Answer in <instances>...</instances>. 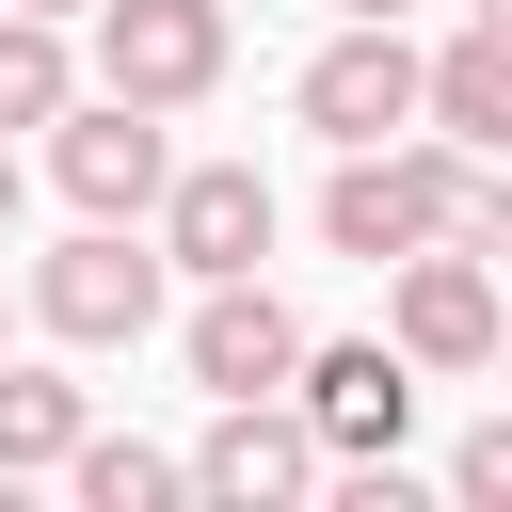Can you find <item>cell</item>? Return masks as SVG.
Returning <instances> with one entry per match:
<instances>
[{
    "instance_id": "obj_4",
    "label": "cell",
    "mask_w": 512,
    "mask_h": 512,
    "mask_svg": "<svg viewBox=\"0 0 512 512\" xmlns=\"http://www.w3.org/2000/svg\"><path fill=\"white\" fill-rule=\"evenodd\" d=\"M288 384H304V432H320V464H400V432H416V368L400 352H288Z\"/></svg>"
},
{
    "instance_id": "obj_2",
    "label": "cell",
    "mask_w": 512,
    "mask_h": 512,
    "mask_svg": "<svg viewBox=\"0 0 512 512\" xmlns=\"http://www.w3.org/2000/svg\"><path fill=\"white\" fill-rule=\"evenodd\" d=\"M48 176L80 192V224H144L176 160H160V112H144V96H96V112L64 96V112H48Z\"/></svg>"
},
{
    "instance_id": "obj_8",
    "label": "cell",
    "mask_w": 512,
    "mask_h": 512,
    "mask_svg": "<svg viewBox=\"0 0 512 512\" xmlns=\"http://www.w3.org/2000/svg\"><path fill=\"white\" fill-rule=\"evenodd\" d=\"M288 352H304V320H288L256 272H208V304H192V384H208V400H272Z\"/></svg>"
},
{
    "instance_id": "obj_7",
    "label": "cell",
    "mask_w": 512,
    "mask_h": 512,
    "mask_svg": "<svg viewBox=\"0 0 512 512\" xmlns=\"http://www.w3.org/2000/svg\"><path fill=\"white\" fill-rule=\"evenodd\" d=\"M304 128H320V144H384V128H416V48H400V16H352V32L304 64Z\"/></svg>"
},
{
    "instance_id": "obj_11",
    "label": "cell",
    "mask_w": 512,
    "mask_h": 512,
    "mask_svg": "<svg viewBox=\"0 0 512 512\" xmlns=\"http://www.w3.org/2000/svg\"><path fill=\"white\" fill-rule=\"evenodd\" d=\"M416 112H432L464 160H496V144H512V32H464L448 64H416Z\"/></svg>"
},
{
    "instance_id": "obj_15",
    "label": "cell",
    "mask_w": 512,
    "mask_h": 512,
    "mask_svg": "<svg viewBox=\"0 0 512 512\" xmlns=\"http://www.w3.org/2000/svg\"><path fill=\"white\" fill-rule=\"evenodd\" d=\"M448 496H464V512H496V496H512V432H464V464H448Z\"/></svg>"
},
{
    "instance_id": "obj_17",
    "label": "cell",
    "mask_w": 512,
    "mask_h": 512,
    "mask_svg": "<svg viewBox=\"0 0 512 512\" xmlns=\"http://www.w3.org/2000/svg\"><path fill=\"white\" fill-rule=\"evenodd\" d=\"M16 16H96V0H16Z\"/></svg>"
},
{
    "instance_id": "obj_5",
    "label": "cell",
    "mask_w": 512,
    "mask_h": 512,
    "mask_svg": "<svg viewBox=\"0 0 512 512\" xmlns=\"http://www.w3.org/2000/svg\"><path fill=\"white\" fill-rule=\"evenodd\" d=\"M96 64H112V96L176 112L224 80V0H96Z\"/></svg>"
},
{
    "instance_id": "obj_6",
    "label": "cell",
    "mask_w": 512,
    "mask_h": 512,
    "mask_svg": "<svg viewBox=\"0 0 512 512\" xmlns=\"http://www.w3.org/2000/svg\"><path fill=\"white\" fill-rule=\"evenodd\" d=\"M272 256V176L256 160H192V176H160V272H256Z\"/></svg>"
},
{
    "instance_id": "obj_19",
    "label": "cell",
    "mask_w": 512,
    "mask_h": 512,
    "mask_svg": "<svg viewBox=\"0 0 512 512\" xmlns=\"http://www.w3.org/2000/svg\"><path fill=\"white\" fill-rule=\"evenodd\" d=\"M352 16H400V0H352Z\"/></svg>"
},
{
    "instance_id": "obj_13",
    "label": "cell",
    "mask_w": 512,
    "mask_h": 512,
    "mask_svg": "<svg viewBox=\"0 0 512 512\" xmlns=\"http://www.w3.org/2000/svg\"><path fill=\"white\" fill-rule=\"evenodd\" d=\"M64 480H80L96 512H160V496H192V464H160V448H128V432H96V416H80V448H64Z\"/></svg>"
},
{
    "instance_id": "obj_12",
    "label": "cell",
    "mask_w": 512,
    "mask_h": 512,
    "mask_svg": "<svg viewBox=\"0 0 512 512\" xmlns=\"http://www.w3.org/2000/svg\"><path fill=\"white\" fill-rule=\"evenodd\" d=\"M80 96V64H64V16H16L0 0V128H48Z\"/></svg>"
},
{
    "instance_id": "obj_14",
    "label": "cell",
    "mask_w": 512,
    "mask_h": 512,
    "mask_svg": "<svg viewBox=\"0 0 512 512\" xmlns=\"http://www.w3.org/2000/svg\"><path fill=\"white\" fill-rule=\"evenodd\" d=\"M64 448H80V384L0 368V480H16V464H64Z\"/></svg>"
},
{
    "instance_id": "obj_1",
    "label": "cell",
    "mask_w": 512,
    "mask_h": 512,
    "mask_svg": "<svg viewBox=\"0 0 512 512\" xmlns=\"http://www.w3.org/2000/svg\"><path fill=\"white\" fill-rule=\"evenodd\" d=\"M448 192H464V144H336V192H320V240L336 256H416L432 224H448Z\"/></svg>"
},
{
    "instance_id": "obj_10",
    "label": "cell",
    "mask_w": 512,
    "mask_h": 512,
    "mask_svg": "<svg viewBox=\"0 0 512 512\" xmlns=\"http://www.w3.org/2000/svg\"><path fill=\"white\" fill-rule=\"evenodd\" d=\"M304 480H320V432L272 416V400H224V432L192 448V496H240V512H272V496H304Z\"/></svg>"
},
{
    "instance_id": "obj_18",
    "label": "cell",
    "mask_w": 512,
    "mask_h": 512,
    "mask_svg": "<svg viewBox=\"0 0 512 512\" xmlns=\"http://www.w3.org/2000/svg\"><path fill=\"white\" fill-rule=\"evenodd\" d=\"M0 224H16V160H0Z\"/></svg>"
},
{
    "instance_id": "obj_16",
    "label": "cell",
    "mask_w": 512,
    "mask_h": 512,
    "mask_svg": "<svg viewBox=\"0 0 512 512\" xmlns=\"http://www.w3.org/2000/svg\"><path fill=\"white\" fill-rule=\"evenodd\" d=\"M464 16H480V32H512V0H464Z\"/></svg>"
},
{
    "instance_id": "obj_9",
    "label": "cell",
    "mask_w": 512,
    "mask_h": 512,
    "mask_svg": "<svg viewBox=\"0 0 512 512\" xmlns=\"http://www.w3.org/2000/svg\"><path fill=\"white\" fill-rule=\"evenodd\" d=\"M496 352V272L480 256H400V368H480Z\"/></svg>"
},
{
    "instance_id": "obj_3",
    "label": "cell",
    "mask_w": 512,
    "mask_h": 512,
    "mask_svg": "<svg viewBox=\"0 0 512 512\" xmlns=\"http://www.w3.org/2000/svg\"><path fill=\"white\" fill-rule=\"evenodd\" d=\"M32 320H48V336H80V352L144 336V320H160V240H128V224H80V240L32 272Z\"/></svg>"
}]
</instances>
